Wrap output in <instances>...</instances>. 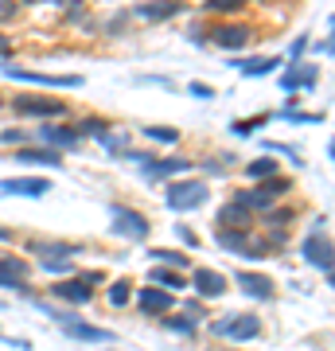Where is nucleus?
<instances>
[{"label":"nucleus","instance_id":"obj_1","mask_svg":"<svg viewBox=\"0 0 335 351\" xmlns=\"http://www.w3.org/2000/svg\"><path fill=\"white\" fill-rule=\"evenodd\" d=\"M4 110H12V117L20 121H71L75 117V106L59 94H47V90H16L4 98Z\"/></svg>","mask_w":335,"mask_h":351},{"label":"nucleus","instance_id":"obj_2","mask_svg":"<svg viewBox=\"0 0 335 351\" xmlns=\"http://www.w3.org/2000/svg\"><path fill=\"white\" fill-rule=\"evenodd\" d=\"M164 203L175 215H191L211 203V184L203 176H175V180L164 184Z\"/></svg>","mask_w":335,"mask_h":351},{"label":"nucleus","instance_id":"obj_3","mask_svg":"<svg viewBox=\"0 0 335 351\" xmlns=\"http://www.w3.org/2000/svg\"><path fill=\"white\" fill-rule=\"evenodd\" d=\"M4 78L8 82H27L32 90H82L86 86V75H51V71H36V66H8L4 63Z\"/></svg>","mask_w":335,"mask_h":351},{"label":"nucleus","instance_id":"obj_4","mask_svg":"<svg viewBox=\"0 0 335 351\" xmlns=\"http://www.w3.org/2000/svg\"><path fill=\"white\" fill-rule=\"evenodd\" d=\"M39 313H47L51 320H59L62 324V336L66 339H78V343H113V332L110 328H98V324H86V320H78L71 308H55V304H43L36 301Z\"/></svg>","mask_w":335,"mask_h":351},{"label":"nucleus","instance_id":"obj_5","mask_svg":"<svg viewBox=\"0 0 335 351\" xmlns=\"http://www.w3.org/2000/svg\"><path fill=\"white\" fill-rule=\"evenodd\" d=\"M261 332H265V324L258 313H226L211 320V336L226 339V343H253V339H261Z\"/></svg>","mask_w":335,"mask_h":351},{"label":"nucleus","instance_id":"obj_6","mask_svg":"<svg viewBox=\"0 0 335 351\" xmlns=\"http://www.w3.org/2000/svg\"><path fill=\"white\" fill-rule=\"evenodd\" d=\"M258 39V27L246 20H211L207 24V47L214 51H246Z\"/></svg>","mask_w":335,"mask_h":351},{"label":"nucleus","instance_id":"obj_7","mask_svg":"<svg viewBox=\"0 0 335 351\" xmlns=\"http://www.w3.org/2000/svg\"><path fill=\"white\" fill-rule=\"evenodd\" d=\"M32 145H43L51 152H78L82 149V137H78V129L71 121H36L32 129Z\"/></svg>","mask_w":335,"mask_h":351},{"label":"nucleus","instance_id":"obj_8","mask_svg":"<svg viewBox=\"0 0 335 351\" xmlns=\"http://www.w3.org/2000/svg\"><path fill=\"white\" fill-rule=\"evenodd\" d=\"M110 234L113 239H129V242H145L152 234L149 215L125 203H110Z\"/></svg>","mask_w":335,"mask_h":351},{"label":"nucleus","instance_id":"obj_9","mask_svg":"<svg viewBox=\"0 0 335 351\" xmlns=\"http://www.w3.org/2000/svg\"><path fill=\"white\" fill-rule=\"evenodd\" d=\"M184 172H195V160L191 156H184V152H156L152 160H145L137 168V176L145 180V184H168V180H175V176H184Z\"/></svg>","mask_w":335,"mask_h":351},{"label":"nucleus","instance_id":"obj_10","mask_svg":"<svg viewBox=\"0 0 335 351\" xmlns=\"http://www.w3.org/2000/svg\"><path fill=\"white\" fill-rule=\"evenodd\" d=\"M191 12V4L187 0H137L133 8H129V16L133 20H140V24H168V20H179V16Z\"/></svg>","mask_w":335,"mask_h":351},{"label":"nucleus","instance_id":"obj_11","mask_svg":"<svg viewBox=\"0 0 335 351\" xmlns=\"http://www.w3.org/2000/svg\"><path fill=\"white\" fill-rule=\"evenodd\" d=\"M214 242H219V250L234 254L242 262H261V258H265V246H261V239L253 230H226V226H219Z\"/></svg>","mask_w":335,"mask_h":351},{"label":"nucleus","instance_id":"obj_12","mask_svg":"<svg viewBox=\"0 0 335 351\" xmlns=\"http://www.w3.org/2000/svg\"><path fill=\"white\" fill-rule=\"evenodd\" d=\"M320 63H312V59H300V63H288L281 71V82L277 86L285 90V94H300V90H316L320 86Z\"/></svg>","mask_w":335,"mask_h":351},{"label":"nucleus","instance_id":"obj_13","mask_svg":"<svg viewBox=\"0 0 335 351\" xmlns=\"http://www.w3.org/2000/svg\"><path fill=\"white\" fill-rule=\"evenodd\" d=\"M226 66H234L246 82H253V78L277 75L281 71V59L277 55H226Z\"/></svg>","mask_w":335,"mask_h":351},{"label":"nucleus","instance_id":"obj_14","mask_svg":"<svg viewBox=\"0 0 335 351\" xmlns=\"http://www.w3.org/2000/svg\"><path fill=\"white\" fill-rule=\"evenodd\" d=\"M300 254L312 269L332 277V239H327V230H312L308 239H300Z\"/></svg>","mask_w":335,"mask_h":351},{"label":"nucleus","instance_id":"obj_15","mask_svg":"<svg viewBox=\"0 0 335 351\" xmlns=\"http://www.w3.org/2000/svg\"><path fill=\"white\" fill-rule=\"evenodd\" d=\"M27 281H32V265L20 254H0V289L27 293Z\"/></svg>","mask_w":335,"mask_h":351},{"label":"nucleus","instance_id":"obj_16","mask_svg":"<svg viewBox=\"0 0 335 351\" xmlns=\"http://www.w3.org/2000/svg\"><path fill=\"white\" fill-rule=\"evenodd\" d=\"M234 285L246 293L249 301H277V281L269 274H253V269H238Z\"/></svg>","mask_w":335,"mask_h":351},{"label":"nucleus","instance_id":"obj_17","mask_svg":"<svg viewBox=\"0 0 335 351\" xmlns=\"http://www.w3.org/2000/svg\"><path fill=\"white\" fill-rule=\"evenodd\" d=\"M51 297L55 301H62V304H71V308H82V304H90L94 301V289L82 281V277H59L55 285H51Z\"/></svg>","mask_w":335,"mask_h":351},{"label":"nucleus","instance_id":"obj_18","mask_svg":"<svg viewBox=\"0 0 335 351\" xmlns=\"http://www.w3.org/2000/svg\"><path fill=\"white\" fill-rule=\"evenodd\" d=\"M187 285L195 289L199 301H214V297L226 293V274H219V269H211V265H199V269H191Z\"/></svg>","mask_w":335,"mask_h":351},{"label":"nucleus","instance_id":"obj_19","mask_svg":"<svg viewBox=\"0 0 335 351\" xmlns=\"http://www.w3.org/2000/svg\"><path fill=\"white\" fill-rule=\"evenodd\" d=\"M27 254L36 258H78L86 250V242H66V239H27L24 242Z\"/></svg>","mask_w":335,"mask_h":351},{"label":"nucleus","instance_id":"obj_20","mask_svg":"<svg viewBox=\"0 0 335 351\" xmlns=\"http://www.w3.org/2000/svg\"><path fill=\"white\" fill-rule=\"evenodd\" d=\"M51 191L47 176H12V180H0V195H24V199H43Z\"/></svg>","mask_w":335,"mask_h":351},{"label":"nucleus","instance_id":"obj_21","mask_svg":"<svg viewBox=\"0 0 335 351\" xmlns=\"http://www.w3.org/2000/svg\"><path fill=\"white\" fill-rule=\"evenodd\" d=\"M16 164H27V168H62L66 164V156L62 152H51L43 149V145H20V149L8 152Z\"/></svg>","mask_w":335,"mask_h":351},{"label":"nucleus","instance_id":"obj_22","mask_svg":"<svg viewBox=\"0 0 335 351\" xmlns=\"http://www.w3.org/2000/svg\"><path fill=\"white\" fill-rule=\"evenodd\" d=\"M137 308L145 316H164L175 308V293H168L160 285H145V289H137Z\"/></svg>","mask_w":335,"mask_h":351},{"label":"nucleus","instance_id":"obj_23","mask_svg":"<svg viewBox=\"0 0 335 351\" xmlns=\"http://www.w3.org/2000/svg\"><path fill=\"white\" fill-rule=\"evenodd\" d=\"M214 223L226 226V230H253V223H258V215H249L242 203H223L219 211H214Z\"/></svg>","mask_w":335,"mask_h":351},{"label":"nucleus","instance_id":"obj_24","mask_svg":"<svg viewBox=\"0 0 335 351\" xmlns=\"http://www.w3.org/2000/svg\"><path fill=\"white\" fill-rule=\"evenodd\" d=\"M238 164V152L234 149H219V152H211L207 160H199V172H207V176H214V180H223L230 168Z\"/></svg>","mask_w":335,"mask_h":351},{"label":"nucleus","instance_id":"obj_25","mask_svg":"<svg viewBox=\"0 0 335 351\" xmlns=\"http://www.w3.org/2000/svg\"><path fill=\"white\" fill-rule=\"evenodd\" d=\"M71 125L78 129V137L86 141V137H94L98 141L101 133H110V121H106V117H101V113H75V117H71Z\"/></svg>","mask_w":335,"mask_h":351},{"label":"nucleus","instance_id":"obj_26","mask_svg":"<svg viewBox=\"0 0 335 351\" xmlns=\"http://www.w3.org/2000/svg\"><path fill=\"white\" fill-rule=\"evenodd\" d=\"M199 316H191V313H164L160 316V328L164 332H175V336H195L199 332Z\"/></svg>","mask_w":335,"mask_h":351},{"label":"nucleus","instance_id":"obj_27","mask_svg":"<svg viewBox=\"0 0 335 351\" xmlns=\"http://www.w3.org/2000/svg\"><path fill=\"white\" fill-rule=\"evenodd\" d=\"M281 172V160L277 156H253V160L246 164V176H249V184H261V180H269V176H277Z\"/></svg>","mask_w":335,"mask_h":351},{"label":"nucleus","instance_id":"obj_28","mask_svg":"<svg viewBox=\"0 0 335 351\" xmlns=\"http://www.w3.org/2000/svg\"><path fill=\"white\" fill-rule=\"evenodd\" d=\"M297 215H300V207H288V203H273L269 211L261 215V223L269 226V230H273V226H281V230H288V226L297 223Z\"/></svg>","mask_w":335,"mask_h":351},{"label":"nucleus","instance_id":"obj_29","mask_svg":"<svg viewBox=\"0 0 335 351\" xmlns=\"http://www.w3.org/2000/svg\"><path fill=\"white\" fill-rule=\"evenodd\" d=\"M82 20H90V0H66L59 8L62 27H82Z\"/></svg>","mask_w":335,"mask_h":351},{"label":"nucleus","instance_id":"obj_30","mask_svg":"<svg viewBox=\"0 0 335 351\" xmlns=\"http://www.w3.org/2000/svg\"><path fill=\"white\" fill-rule=\"evenodd\" d=\"M273 121V113H253V117H242V121H230V137H253V133H261V129Z\"/></svg>","mask_w":335,"mask_h":351},{"label":"nucleus","instance_id":"obj_31","mask_svg":"<svg viewBox=\"0 0 335 351\" xmlns=\"http://www.w3.org/2000/svg\"><path fill=\"white\" fill-rule=\"evenodd\" d=\"M129 27H133V16H129V8H125V12H113L110 20H101V24H98V36H101V39H121Z\"/></svg>","mask_w":335,"mask_h":351},{"label":"nucleus","instance_id":"obj_32","mask_svg":"<svg viewBox=\"0 0 335 351\" xmlns=\"http://www.w3.org/2000/svg\"><path fill=\"white\" fill-rule=\"evenodd\" d=\"M106 301H110V308H129V301H133V281H129V277L110 281V285H106Z\"/></svg>","mask_w":335,"mask_h":351},{"label":"nucleus","instance_id":"obj_33","mask_svg":"<svg viewBox=\"0 0 335 351\" xmlns=\"http://www.w3.org/2000/svg\"><path fill=\"white\" fill-rule=\"evenodd\" d=\"M258 188L265 191V195H269L273 203H285V199H288V191H293V176H281V172H277V176H269V180H261Z\"/></svg>","mask_w":335,"mask_h":351},{"label":"nucleus","instance_id":"obj_34","mask_svg":"<svg viewBox=\"0 0 335 351\" xmlns=\"http://www.w3.org/2000/svg\"><path fill=\"white\" fill-rule=\"evenodd\" d=\"M140 137L152 141V145H179L184 133H179L175 125H145V129H140Z\"/></svg>","mask_w":335,"mask_h":351},{"label":"nucleus","instance_id":"obj_35","mask_svg":"<svg viewBox=\"0 0 335 351\" xmlns=\"http://www.w3.org/2000/svg\"><path fill=\"white\" fill-rule=\"evenodd\" d=\"M149 258L156 265H175V269H187L191 265V258L184 250H168V246H149Z\"/></svg>","mask_w":335,"mask_h":351},{"label":"nucleus","instance_id":"obj_36","mask_svg":"<svg viewBox=\"0 0 335 351\" xmlns=\"http://www.w3.org/2000/svg\"><path fill=\"white\" fill-rule=\"evenodd\" d=\"M149 285H160V289H168V293H179V289H187V277L175 274V269H149Z\"/></svg>","mask_w":335,"mask_h":351},{"label":"nucleus","instance_id":"obj_37","mask_svg":"<svg viewBox=\"0 0 335 351\" xmlns=\"http://www.w3.org/2000/svg\"><path fill=\"white\" fill-rule=\"evenodd\" d=\"M273 117H281V121H297V125H323V121H327V113H312V110H277Z\"/></svg>","mask_w":335,"mask_h":351},{"label":"nucleus","instance_id":"obj_38","mask_svg":"<svg viewBox=\"0 0 335 351\" xmlns=\"http://www.w3.org/2000/svg\"><path fill=\"white\" fill-rule=\"evenodd\" d=\"M246 8V0H203V12L219 16V20H226V16H238Z\"/></svg>","mask_w":335,"mask_h":351},{"label":"nucleus","instance_id":"obj_39","mask_svg":"<svg viewBox=\"0 0 335 351\" xmlns=\"http://www.w3.org/2000/svg\"><path fill=\"white\" fill-rule=\"evenodd\" d=\"M258 145L269 152V156H288V160H293V168H304V156H300L293 145H285V141H258Z\"/></svg>","mask_w":335,"mask_h":351},{"label":"nucleus","instance_id":"obj_40","mask_svg":"<svg viewBox=\"0 0 335 351\" xmlns=\"http://www.w3.org/2000/svg\"><path fill=\"white\" fill-rule=\"evenodd\" d=\"M39 269L51 277H71L78 265H75V258H39Z\"/></svg>","mask_w":335,"mask_h":351},{"label":"nucleus","instance_id":"obj_41","mask_svg":"<svg viewBox=\"0 0 335 351\" xmlns=\"http://www.w3.org/2000/svg\"><path fill=\"white\" fill-rule=\"evenodd\" d=\"M308 43H312V36L308 32H300V36H293L288 39V63H300V59H308Z\"/></svg>","mask_w":335,"mask_h":351},{"label":"nucleus","instance_id":"obj_42","mask_svg":"<svg viewBox=\"0 0 335 351\" xmlns=\"http://www.w3.org/2000/svg\"><path fill=\"white\" fill-rule=\"evenodd\" d=\"M0 145H32V129H20V125H4L0 129Z\"/></svg>","mask_w":335,"mask_h":351},{"label":"nucleus","instance_id":"obj_43","mask_svg":"<svg viewBox=\"0 0 335 351\" xmlns=\"http://www.w3.org/2000/svg\"><path fill=\"white\" fill-rule=\"evenodd\" d=\"M98 145H101L106 152H110V156H117V152H121V149H129L133 141L125 137V133H113V129H110V133H101V137H98Z\"/></svg>","mask_w":335,"mask_h":351},{"label":"nucleus","instance_id":"obj_44","mask_svg":"<svg viewBox=\"0 0 335 351\" xmlns=\"http://www.w3.org/2000/svg\"><path fill=\"white\" fill-rule=\"evenodd\" d=\"M20 12H24V4H20V0H0V32H4L8 24H16Z\"/></svg>","mask_w":335,"mask_h":351},{"label":"nucleus","instance_id":"obj_45","mask_svg":"<svg viewBox=\"0 0 335 351\" xmlns=\"http://www.w3.org/2000/svg\"><path fill=\"white\" fill-rule=\"evenodd\" d=\"M308 51H316L320 59H332V51H335V36H332V27L323 32V39H312V43H308Z\"/></svg>","mask_w":335,"mask_h":351},{"label":"nucleus","instance_id":"obj_46","mask_svg":"<svg viewBox=\"0 0 335 351\" xmlns=\"http://www.w3.org/2000/svg\"><path fill=\"white\" fill-rule=\"evenodd\" d=\"M175 239L184 242L187 250H199V246H203V242H199V234H195V230H191L187 223H175Z\"/></svg>","mask_w":335,"mask_h":351},{"label":"nucleus","instance_id":"obj_47","mask_svg":"<svg viewBox=\"0 0 335 351\" xmlns=\"http://www.w3.org/2000/svg\"><path fill=\"white\" fill-rule=\"evenodd\" d=\"M187 43H195V47H207V24L199 20V24H187Z\"/></svg>","mask_w":335,"mask_h":351},{"label":"nucleus","instance_id":"obj_48","mask_svg":"<svg viewBox=\"0 0 335 351\" xmlns=\"http://www.w3.org/2000/svg\"><path fill=\"white\" fill-rule=\"evenodd\" d=\"M133 82H137V86H164V90H172V78H168V75H137Z\"/></svg>","mask_w":335,"mask_h":351},{"label":"nucleus","instance_id":"obj_49","mask_svg":"<svg viewBox=\"0 0 335 351\" xmlns=\"http://www.w3.org/2000/svg\"><path fill=\"white\" fill-rule=\"evenodd\" d=\"M187 94L199 101H211L214 98V86H207V82H187Z\"/></svg>","mask_w":335,"mask_h":351},{"label":"nucleus","instance_id":"obj_50","mask_svg":"<svg viewBox=\"0 0 335 351\" xmlns=\"http://www.w3.org/2000/svg\"><path fill=\"white\" fill-rule=\"evenodd\" d=\"M75 277H82L90 289H98V285H106V274L101 269H75Z\"/></svg>","mask_w":335,"mask_h":351},{"label":"nucleus","instance_id":"obj_51","mask_svg":"<svg viewBox=\"0 0 335 351\" xmlns=\"http://www.w3.org/2000/svg\"><path fill=\"white\" fill-rule=\"evenodd\" d=\"M12 55H16V43H12V36H8V32H0V63H8Z\"/></svg>","mask_w":335,"mask_h":351},{"label":"nucleus","instance_id":"obj_52","mask_svg":"<svg viewBox=\"0 0 335 351\" xmlns=\"http://www.w3.org/2000/svg\"><path fill=\"white\" fill-rule=\"evenodd\" d=\"M20 4H24V8H36V4H55V8H62L66 0H20Z\"/></svg>","mask_w":335,"mask_h":351},{"label":"nucleus","instance_id":"obj_53","mask_svg":"<svg viewBox=\"0 0 335 351\" xmlns=\"http://www.w3.org/2000/svg\"><path fill=\"white\" fill-rule=\"evenodd\" d=\"M246 4H269V0H246Z\"/></svg>","mask_w":335,"mask_h":351},{"label":"nucleus","instance_id":"obj_54","mask_svg":"<svg viewBox=\"0 0 335 351\" xmlns=\"http://www.w3.org/2000/svg\"><path fill=\"white\" fill-rule=\"evenodd\" d=\"M0 113H4V94H0Z\"/></svg>","mask_w":335,"mask_h":351},{"label":"nucleus","instance_id":"obj_55","mask_svg":"<svg viewBox=\"0 0 335 351\" xmlns=\"http://www.w3.org/2000/svg\"><path fill=\"white\" fill-rule=\"evenodd\" d=\"M226 351H238V348H226Z\"/></svg>","mask_w":335,"mask_h":351}]
</instances>
